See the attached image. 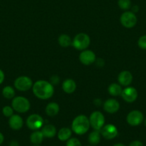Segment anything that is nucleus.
<instances>
[{"label":"nucleus","instance_id":"obj_1","mask_svg":"<svg viewBox=\"0 0 146 146\" xmlns=\"http://www.w3.org/2000/svg\"><path fill=\"white\" fill-rule=\"evenodd\" d=\"M32 91L37 98L41 100H47L52 97L54 93V86L50 81L39 80L33 84Z\"/></svg>","mask_w":146,"mask_h":146},{"label":"nucleus","instance_id":"obj_2","mask_svg":"<svg viewBox=\"0 0 146 146\" xmlns=\"http://www.w3.org/2000/svg\"><path fill=\"white\" fill-rule=\"evenodd\" d=\"M89 118L84 115H79L74 118L72 123V131L77 135H84L90 129Z\"/></svg>","mask_w":146,"mask_h":146},{"label":"nucleus","instance_id":"obj_3","mask_svg":"<svg viewBox=\"0 0 146 146\" xmlns=\"http://www.w3.org/2000/svg\"><path fill=\"white\" fill-rule=\"evenodd\" d=\"M31 104L29 101L24 96H16L11 101V107L19 113H24L29 110Z\"/></svg>","mask_w":146,"mask_h":146},{"label":"nucleus","instance_id":"obj_4","mask_svg":"<svg viewBox=\"0 0 146 146\" xmlns=\"http://www.w3.org/2000/svg\"><path fill=\"white\" fill-rule=\"evenodd\" d=\"M90 44V38L85 33H79L74 37L72 46L78 51L87 49Z\"/></svg>","mask_w":146,"mask_h":146},{"label":"nucleus","instance_id":"obj_5","mask_svg":"<svg viewBox=\"0 0 146 146\" xmlns=\"http://www.w3.org/2000/svg\"><path fill=\"white\" fill-rule=\"evenodd\" d=\"M90 126L94 130L100 131L101 128L104 125V116L100 111H95L90 114L89 117Z\"/></svg>","mask_w":146,"mask_h":146},{"label":"nucleus","instance_id":"obj_6","mask_svg":"<svg viewBox=\"0 0 146 146\" xmlns=\"http://www.w3.org/2000/svg\"><path fill=\"white\" fill-rule=\"evenodd\" d=\"M14 88L19 91L24 92L31 89L33 86L32 80L26 76H21L17 77L14 82Z\"/></svg>","mask_w":146,"mask_h":146},{"label":"nucleus","instance_id":"obj_7","mask_svg":"<svg viewBox=\"0 0 146 146\" xmlns=\"http://www.w3.org/2000/svg\"><path fill=\"white\" fill-rule=\"evenodd\" d=\"M120 21L123 27L127 29H131L136 25L137 19L135 14L133 11H126L120 16Z\"/></svg>","mask_w":146,"mask_h":146},{"label":"nucleus","instance_id":"obj_8","mask_svg":"<svg viewBox=\"0 0 146 146\" xmlns=\"http://www.w3.org/2000/svg\"><path fill=\"white\" fill-rule=\"evenodd\" d=\"M26 124L27 126L31 131H37L42 128L44 125V119L39 114H31L27 118Z\"/></svg>","mask_w":146,"mask_h":146},{"label":"nucleus","instance_id":"obj_9","mask_svg":"<svg viewBox=\"0 0 146 146\" xmlns=\"http://www.w3.org/2000/svg\"><path fill=\"white\" fill-rule=\"evenodd\" d=\"M126 121L127 123L131 126H137L143 122L144 115L141 111L138 110H133L127 114Z\"/></svg>","mask_w":146,"mask_h":146},{"label":"nucleus","instance_id":"obj_10","mask_svg":"<svg viewBox=\"0 0 146 146\" xmlns=\"http://www.w3.org/2000/svg\"><path fill=\"white\" fill-rule=\"evenodd\" d=\"M102 136L107 140H112L117 137L118 135V131L117 127L111 123L104 125L100 130Z\"/></svg>","mask_w":146,"mask_h":146},{"label":"nucleus","instance_id":"obj_11","mask_svg":"<svg viewBox=\"0 0 146 146\" xmlns=\"http://www.w3.org/2000/svg\"><path fill=\"white\" fill-rule=\"evenodd\" d=\"M137 96H138L137 91L134 87L128 86H126V88L122 91V98L125 102L129 103V104L135 102L137 98Z\"/></svg>","mask_w":146,"mask_h":146},{"label":"nucleus","instance_id":"obj_12","mask_svg":"<svg viewBox=\"0 0 146 146\" xmlns=\"http://www.w3.org/2000/svg\"><path fill=\"white\" fill-rule=\"evenodd\" d=\"M80 62L85 66L90 65L95 62L96 55L91 50H83L79 56Z\"/></svg>","mask_w":146,"mask_h":146},{"label":"nucleus","instance_id":"obj_13","mask_svg":"<svg viewBox=\"0 0 146 146\" xmlns=\"http://www.w3.org/2000/svg\"><path fill=\"white\" fill-rule=\"evenodd\" d=\"M103 109L110 114L115 113L120 109V103L114 98H109L103 104Z\"/></svg>","mask_w":146,"mask_h":146},{"label":"nucleus","instance_id":"obj_14","mask_svg":"<svg viewBox=\"0 0 146 146\" xmlns=\"http://www.w3.org/2000/svg\"><path fill=\"white\" fill-rule=\"evenodd\" d=\"M8 123L10 128L14 131H19L24 125L22 118L17 114H13L11 117H9Z\"/></svg>","mask_w":146,"mask_h":146},{"label":"nucleus","instance_id":"obj_15","mask_svg":"<svg viewBox=\"0 0 146 146\" xmlns=\"http://www.w3.org/2000/svg\"><path fill=\"white\" fill-rule=\"evenodd\" d=\"M133 75L129 71H123L119 74L117 81L119 84L123 86H128L133 81Z\"/></svg>","mask_w":146,"mask_h":146},{"label":"nucleus","instance_id":"obj_16","mask_svg":"<svg viewBox=\"0 0 146 146\" xmlns=\"http://www.w3.org/2000/svg\"><path fill=\"white\" fill-rule=\"evenodd\" d=\"M62 88L64 92L66 94H72L75 91L76 88H77V85H76L75 81L72 78H67L64 80L62 84Z\"/></svg>","mask_w":146,"mask_h":146},{"label":"nucleus","instance_id":"obj_17","mask_svg":"<svg viewBox=\"0 0 146 146\" xmlns=\"http://www.w3.org/2000/svg\"><path fill=\"white\" fill-rule=\"evenodd\" d=\"M42 133L44 138H54L57 134V128L52 124H46L42 128Z\"/></svg>","mask_w":146,"mask_h":146},{"label":"nucleus","instance_id":"obj_18","mask_svg":"<svg viewBox=\"0 0 146 146\" xmlns=\"http://www.w3.org/2000/svg\"><path fill=\"white\" fill-rule=\"evenodd\" d=\"M60 112V106L55 102H50L45 108V113L48 116L54 117Z\"/></svg>","mask_w":146,"mask_h":146},{"label":"nucleus","instance_id":"obj_19","mask_svg":"<svg viewBox=\"0 0 146 146\" xmlns=\"http://www.w3.org/2000/svg\"><path fill=\"white\" fill-rule=\"evenodd\" d=\"M72 136V130L69 128H62L57 133L58 139L61 141H67Z\"/></svg>","mask_w":146,"mask_h":146},{"label":"nucleus","instance_id":"obj_20","mask_svg":"<svg viewBox=\"0 0 146 146\" xmlns=\"http://www.w3.org/2000/svg\"><path fill=\"white\" fill-rule=\"evenodd\" d=\"M100 139H101L100 131L94 130L88 135V142L92 145H96L100 143Z\"/></svg>","mask_w":146,"mask_h":146},{"label":"nucleus","instance_id":"obj_21","mask_svg":"<svg viewBox=\"0 0 146 146\" xmlns=\"http://www.w3.org/2000/svg\"><path fill=\"white\" fill-rule=\"evenodd\" d=\"M107 91H108V93L110 95H111L112 96L116 97L121 95L123 89H122V87L120 84H116V83H113V84H111L108 86Z\"/></svg>","mask_w":146,"mask_h":146},{"label":"nucleus","instance_id":"obj_22","mask_svg":"<svg viewBox=\"0 0 146 146\" xmlns=\"http://www.w3.org/2000/svg\"><path fill=\"white\" fill-rule=\"evenodd\" d=\"M44 138V135L42 131H39L37 130V131H34V132L30 135V141L34 145H39L42 142Z\"/></svg>","mask_w":146,"mask_h":146},{"label":"nucleus","instance_id":"obj_23","mask_svg":"<svg viewBox=\"0 0 146 146\" xmlns=\"http://www.w3.org/2000/svg\"><path fill=\"white\" fill-rule=\"evenodd\" d=\"M58 43L60 44V46H61L62 47H69L70 46L72 45V39L71 38V37L70 36L67 34H61V35L59 36L58 38Z\"/></svg>","mask_w":146,"mask_h":146},{"label":"nucleus","instance_id":"obj_24","mask_svg":"<svg viewBox=\"0 0 146 146\" xmlns=\"http://www.w3.org/2000/svg\"><path fill=\"white\" fill-rule=\"evenodd\" d=\"M2 96L7 99H12L15 97V90L10 86H6L2 89Z\"/></svg>","mask_w":146,"mask_h":146},{"label":"nucleus","instance_id":"obj_25","mask_svg":"<svg viewBox=\"0 0 146 146\" xmlns=\"http://www.w3.org/2000/svg\"><path fill=\"white\" fill-rule=\"evenodd\" d=\"M117 4L121 9L126 11L131 7V1L130 0H118Z\"/></svg>","mask_w":146,"mask_h":146},{"label":"nucleus","instance_id":"obj_26","mask_svg":"<svg viewBox=\"0 0 146 146\" xmlns=\"http://www.w3.org/2000/svg\"><path fill=\"white\" fill-rule=\"evenodd\" d=\"M14 109L10 106H5L2 108V113L5 117L9 118L14 114Z\"/></svg>","mask_w":146,"mask_h":146},{"label":"nucleus","instance_id":"obj_27","mask_svg":"<svg viewBox=\"0 0 146 146\" xmlns=\"http://www.w3.org/2000/svg\"><path fill=\"white\" fill-rule=\"evenodd\" d=\"M66 146H82V144L77 138H72L67 140Z\"/></svg>","mask_w":146,"mask_h":146},{"label":"nucleus","instance_id":"obj_28","mask_svg":"<svg viewBox=\"0 0 146 146\" xmlns=\"http://www.w3.org/2000/svg\"><path fill=\"white\" fill-rule=\"evenodd\" d=\"M137 45L141 49L146 50V35H143L139 38Z\"/></svg>","mask_w":146,"mask_h":146},{"label":"nucleus","instance_id":"obj_29","mask_svg":"<svg viewBox=\"0 0 146 146\" xmlns=\"http://www.w3.org/2000/svg\"><path fill=\"white\" fill-rule=\"evenodd\" d=\"M50 82L52 84L53 86L58 85L60 82V77L57 75H53L50 77Z\"/></svg>","mask_w":146,"mask_h":146},{"label":"nucleus","instance_id":"obj_30","mask_svg":"<svg viewBox=\"0 0 146 146\" xmlns=\"http://www.w3.org/2000/svg\"><path fill=\"white\" fill-rule=\"evenodd\" d=\"M95 63H96V65L98 67L101 68V67H103L104 65V60L102 59V58H96L95 60Z\"/></svg>","mask_w":146,"mask_h":146},{"label":"nucleus","instance_id":"obj_31","mask_svg":"<svg viewBox=\"0 0 146 146\" xmlns=\"http://www.w3.org/2000/svg\"><path fill=\"white\" fill-rule=\"evenodd\" d=\"M129 146H144L143 143L140 141H133L130 143Z\"/></svg>","mask_w":146,"mask_h":146},{"label":"nucleus","instance_id":"obj_32","mask_svg":"<svg viewBox=\"0 0 146 146\" xmlns=\"http://www.w3.org/2000/svg\"><path fill=\"white\" fill-rule=\"evenodd\" d=\"M4 78H5V75H4V71L1 69H0V85L4 82Z\"/></svg>","mask_w":146,"mask_h":146},{"label":"nucleus","instance_id":"obj_33","mask_svg":"<svg viewBox=\"0 0 146 146\" xmlns=\"http://www.w3.org/2000/svg\"><path fill=\"white\" fill-rule=\"evenodd\" d=\"M132 11H133V13H135H135H137V11H139V7L137 5H135V6H133V7H132Z\"/></svg>","mask_w":146,"mask_h":146},{"label":"nucleus","instance_id":"obj_34","mask_svg":"<svg viewBox=\"0 0 146 146\" xmlns=\"http://www.w3.org/2000/svg\"><path fill=\"white\" fill-rule=\"evenodd\" d=\"M94 105L97 106H100L102 104L101 100L99 99V98H97V99H95L94 101Z\"/></svg>","mask_w":146,"mask_h":146},{"label":"nucleus","instance_id":"obj_35","mask_svg":"<svg viewBox=\"0 0 146 146\" xmlns=\"http://www.w3.org/2000/svg\"><path fill=\"white\" fill-rule=\"evenodd\" d=\"M9 146H19V143L17 141H12L10 142Z\"/></svg>","mask_w":146,"mask_h":146},{"label":"nucleus","instance_id":"obj_36","mask_svg":"<svg viewBox=\"0 0 146 146\" xmlns=\"http://www.w3.org/2000/svg\"><path fill=\"white\" fill-rule=\"evenodd\" d=\"M4 135H3V134L0 132V145H1V144L3 143V142H4Z\"/></svg>","mask_w":146,"mask_h":146},{"label":"nucleus","instance_id":"obj_37","mask_svg":"<svg viewBox=\"0 0 146 146\" xmlns=\"http://www.w3.org/2000/svg\"><path fill=\"white\" fill-rule=\"evenodd\" d=\"M113 146H125V145L123 143H116V144H115V145H113Z\"/></svg>","mask_w":146,"mask_h":146},{"label":"nucleus","instance_id":"obj_38","mask_svg":"<svg viewBox=\"0 0 146 146\" xmlns=\"http://www.w3.org/2000/svg\"><path fill=\"white\" fill-rule=\"evenodd\" d=\"M145 126H146V118H145Z\"/></svg>","mask_w":146,"mask_h":146},{"label":"nucleus","instance_id":"obj_39","mask_svg":"<svg viewBox=\"0 0 146 146\" xmlns=\"http://www.w3.org/2000/svg\"><path fill=\"white\" fill-rule=\"evenodd\" d=\"M33 146H40L39 145H33Z\"/></svg>","mask_w":146,"mask_h":146},{"label":"nucleus","instance_id":"obj_40","mask_svg":"<svg viewBox=\"0 0 146 146\" xmlns=\"http://www.w3.org/2000/svg\"><path fill=\"white\" fill-rule=\"evenodd\" d=\"M89 146H92V145H89Z\"/></svg>","mask_w":146,"mask_h":146}]
</instances>
